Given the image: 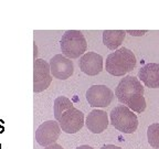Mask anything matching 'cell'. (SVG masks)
<instances>
[{"label":"cell","instance_id":"cell-1","mask_svg":"<svg viewBox=\"0 0 159 149\" xmlns=\"http://www.w3.org/2000/svg\"><path fill=\"white\" fill-rule=\"evenodd\" d=\"M144 93L145 89L140 81L132 75L124 76L115 89V95L119 102L136 113H143L146 109Z\"/></svg>","mask_w":159,"mask_h":149},{"label":"cell","instance_id":"cell-2","mask_svg":"<svg viewBox=\"0 0 159 149\" xmlns=\"http://www.w3.org/2000/svg\"><path fill=\"white\" fill-rule=\"evenodd\" d=\"M136 66V56L127 47H119L106 59V71L113 76H124Z\"/></svg>","mask_w":159,"mask_h":149},{"label":"cell","instance_id":"cell-3","mask_svg":"<svg viewBox=\"0 0 159 149\" xmlns=\"http://www.w3.org/2000/svg\"><path fill=\"white\" fill-rule=\"evenodd\" d=\"M61 51L67 59H77L86 53L87 42L84 34L77 30H67L60 41Z\"/></svg>","mask_w":159,"mask_h":149},{"label":"cell","instance_id":"cell-4","mask_svg":"<svg viewBox=\"0 0 159 149\" xmlns=\"http://www.w3.org/2000/svg\"><path fill=\"white\" fill-rule=\"evenodd\" d=\"M111 124L124 134H133L138 127V118L133 111L125 105H118L109 114Z\"/></svg>","mask_w":159,"mask_h":149},{"label":"cell","instance_id":"cell-5","mask_svg":"<svg viewBox=\"0 0 159 149\" xmlns=\"http://www.w3.org/2000/svg\"><path fill=\"white\" fill-rule=\"evenodd\" d=\"M61 130L66 134H75L84 126V114L74 106H70L57 119Z\"/></svg>","mask_w":159,"mask_h":149},{"label":"cell","instance_id":"cell-6","mask_svg":"<svg viewBox=\"0 0 159 149\" xmlns=\"http://www.w3.org/2000/svg\"><path fill=\"white\" fill-rule=\"evenodd\" d=\"M52 82L50 64L42 59H37L33 63V92H43Z\"/></svg>","mask_w":159,"mask_h":149},{"label":"cell","instance_id":"cell-7","mask_svg":"<svg viewBox=\"0 0 159 149\" xmlns=\"http://www.w3.org/2000/svg\"><path fill=\"white\" fill-rule=\"evenodd\" d=\"M86 99L92 107H107L114 99V92L106 85H93L86 91Z\"/></svg>","mask_w":159,"mask_h":149},{"label":"cell","instance_id":"cell-8","mask_svg":"<svg viewBox=\"0 0 159 149\" xmlns=\"http://www.w3.org/2000/svg\"><path fill=\"white\" fill-rule=\"evenodd\" d=\"M61 134V127L57 120H48L38 127L35 132V140L42 147L55 144Z\"/></svg>","mask_w":159,"mask_h":149},{"label":"cell","instance_id":"cell-9","mask_svg":"<svg viewBox=\"0 0 159 149\" xmlns=\"http://www.w3.org/2000/svg\"><path fill=\"white\" fill-rule=\"evenodd\" d=\"M51 74L57 79H66L72 76L74 72V65L71 59H67L63 54H57L50 60Z\"/></svg>","mask_w":159,"mask_h":149},{"label":"cell","instance_id":"cell-10","mask_svg":"<svg viewBox=\"0 0 159 149\" xmlns=\"http://www.w3.org/2000/svg\"><path fill=\"white\" fill-rule=\"evenodd\" d=\"M79 65L83 73L95 76L103 71V57L96 52H86L80 57Z\"/></svg>","mask_w":159,"mask_h":149},{"label":"cell","instance_id":"cell-11","mask_svg":"<svg viewBox=\"0 0 159 149\" xmlns=\"http://www.w3.org/2000/svg\"><path fill=\"white\" fill-rule=\"evenodd\" d=\"M108 116L102 109H94L89 113L85 120L87 129L93 134H101L108 126Z\"/></svg>","mask_w":159,"mask_h":149},{"label":"cell","instance_id":"cell-12","mask_svg":"<svg viewBox=\"0 0 159 149\" xmlns=\"http://www.w3.org/2000/svg\"><path fill=\"white\" fill-rule=\"evenodd\" d=\"M138 79L149 88H159V63H147L140 67Z\"/></svg>","mask_w":159,"mask_h":149},{"label":"cell","instance_id":"cell-13","mask_svg":"<svg viewBox=\"0 0 159 149\" xmlns=\"http://www.w3.org/2000/svg\"><path fill=\"white\" fill-rule=\"evenodd\" d=\"M125 35L124 30H105L103 31V43L109 50H117L124 42Z\"/></svg>","mask_w":159,"mask_h":149},{"label":"cell","instance_id":"cell-14","mask_svg":"<svg viewBox=\"0 0 159 149\" xmlns=\"http://www.w3.org/2000/svg\"><path fill=\"white\" fill-rule=\"evenodd\" d=\"M147 139L149 145L155 149H159V123L152 124L147 129Z\"/></svg>","mask_w":159,"mask_h":149},{"label":"cell","instance_id":"cell-15","mask_svg":"<svg viewBox=\"0 0 159 149\" xmlns=\"http://www.w3.org/2000/svg\"><path fill=\"white\" fill-rule=\"evenodd\" d=\"M127 33H129L130 35H134V37H140V35H144L145 33H147V30H140V31H136V30H127Z\"/></svg>","mask_w":159,"mask_h":149},{"label":"cell","instance_id":"cell-16","mask_svg":"<svg viewBox=\"0 0 159 149\" xmlns=\"http://www.w3.org/2000/svg\"><path fill=\"white\" fill-rule=\"evenodd\" d=\"M44 149H63V147L59 144H52L48 147H44Z\"/></svg>","mask_w":159,"mask_h":149},{"label":"cell","instance_id":"cell-17","mask_svg":"<svg viewBox=\"0 0 159 149\" xmlns=\"http://www.w3.org/2000/svg\"><path fill=\"white\" fill-rule=\"evenodd\" d=\"M101 149H122L120 147L115 146V145H104L101 147Z\"/></svg>","mask_w":159,"mask_h":149},{"label":"cell","instance_id":"cell-18","mask_svg":"<svg viewBox=\"0 0 159 149\" xmlns=\"http://www.w3.org/2000/svg\"><path fill=\"white\" fill-rule=\"evenodd\" d=\"M76 149H94L93 147L91 146H87V145H82V146H79Z\"/></svg>","mask_w":159,"mask_h":149}]
</instances>
